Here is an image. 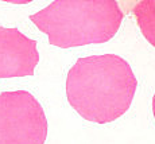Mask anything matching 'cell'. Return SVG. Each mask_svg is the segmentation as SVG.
<instances>
[{"label": "cell", "mask_w": 155, "mask_h": 144, "mask_svg": "<svg viewBox=\"0 0 155 144\" xmlns=\"http://www.w3.org/2000/svg\"><path fill=\"white\" fill-rule=\"evenodd\" d=\"M138 26L143 37L155 47V0H143L134 8Z\"/></svg>", "instance_id": "obj_5"}, {"label": "cell", "mask_w": 155, "mask_h": 144, "mask_svg": "<svg viewBox=\"0 0 155 144\" xmlns=\"http://www.w3.org/2000/svg\"><path fill=\"white\" fill-rule=\"evenodd\" d=\"M47 128L42 105L31 93L0 94V144H45Z\"/></svg>", "instance_id": "obj_3"}, {"label": "cell", "mask_w": 155, "mask_h": 144, "mask_svg": "<svg viewBox=\"0 0 155 144\" xmlns=\"http://www.w3.org/2000/svg\"><path fill=\"white\" fill-rule=\"evenodd\" d=\"M38 62L37 41L15 27H0V78L34 76Z\"/></svg>", "instance_id": "obj_4"}, {"label": "cell", "mask_w": 155, "mask_h": 144, "mask_svg": "<svg viewBox=\"0 0 155 144\" xmlns=\"http://www.w3.org/2000/svg\"><path fill=\"white\" fill-rule=\"evenodd\" d=\"M138 81L131 65L116 54L78 58L66 78V97L82 119L112 123L130 109Z\"/></svg>", "instance_id": "obj_1"}, {"label": "cell", "mask_w": 155, "mask_h": 144, "mask_svg": "<svg viewBox=\"0 0 155 144\" xmlns=\"http://www.w3.org/2000/svg\"><path fill=\"white\" fill-rule=\"evenodd\" d=\"M30 20L61 49L105 43L119 31L123 11L115 0H55Z\"/></svg>", "instance_id": "obj_2"}, {"label": "cell", "mask_w": 155, "mask_h": 144, "mask_svg": "<svg viewBox=\"0 0 155 144\" xmlns=\"http://www.w3.org/2000/svg\"><path fill=\"white\" fill-rule=\"evenodd\" d=\"M153 113H154V117H155V93H154V97H153Z\"/></svg>", "instance_id": "obj_6"}]
</instances>
